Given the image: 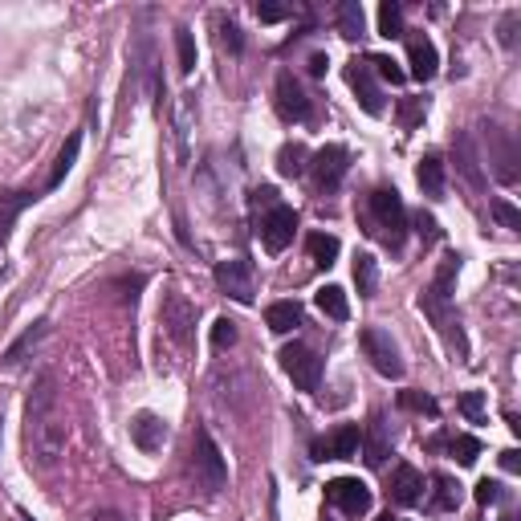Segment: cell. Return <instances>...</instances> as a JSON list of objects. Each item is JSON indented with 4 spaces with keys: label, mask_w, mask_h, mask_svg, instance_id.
Returning <instances> with one entry per match:
<instances>
[{
    "label": "cell",
    "mask_w": 521,
    "mask_h": 521,
    "mask_svg": "<svg viewBox=\"0 0 521 521\" xmlns=\"http://www.w3.org/2000/svg\"><path fill=\"white\" fill-rule=\"evenodd\" d=\"M66 453V416L58 400V379L45 371L33 379L25 400V456L37 472H53Z\"/></svg>",
    "instance_id": "6da1fadb"
},
{
    "label": "cell",
    "mask_w": 521,
    "mask_h": 521,
    "mask_svg": "<svg viewBox=\"0 0 521 521\" xmlns=\"http://www.w3.org/2000/svg\"><path fill=\"white\" fill-rule=\"evenodd\" d=\"M359 224L367 237H375L379 245L400 248L408 237V208H403L400 192L395 188H375L363 196L359 204Z\"/></svg>",
    "instance_id": "7a4b0ae2"
},
{
    "label": "cell",
    "mask_w": 521,
    "mask_h": 521,
    "mask_svg": "<svg viewBox=\"0 0 521 521\" xmlns=\"http://www.w3.org/2000/svg\"><path fill=\"white\" fill-rule=\"evenodd\" d=\"M481 143H485V159H489V171H493V180L513 188L521 180V151L513 143L509 130H501L497 122H481Z\"/></svg>",
    "instance_id": "3957f363"
},
{
    "label": "cell",
    "mask_w": 521,
    "mask_h": 521,
    "mask_svg": "<svg viewBox=\"0 0 521 521\" xmlns=\"http://www.w3.org/2000/svg\"><path fill=\"white\" fill-rule=\"evenodd\" d=\"M419 310H424V314L432 318V326L445 334L448 351H456V359H469V338H464V330H461V314L453 310V293L427 285V290L419 293Z\"/></svg>",
    "instance_id": "277c9868"
},
{
    "label": "cell",
    "mask_w": 521,
    "mask_h": 521,
    "mask_svg": "<svg viewBox=\"0 0 521 521\" xmlns=\"http://www.w3.org/2000/svg\"><path fill=\"white\" fill-rule=\"evenodd\" d=\"M192 472H196V485L204 493H220L224 481H229V464H224V453L216 448L212 432L200 427L196 432V445H192Z\"/></svg>",
    "instance_id": "5b68a950"
},
{
    "label": "cell",
    "mask_w": 521,
    "mask_h": 521,
    "mask_svg": "<svg viewBox=\"0 0 521 521\" xmlns=\"http://www.w3.org/2000/svg\"><path fill=\"white\" fill-rule=\"evenodd\" d=\"M346 171H351V151L338 143H326L322 151L310 155V175H314V188L322 196H334L346 180Z\"/></svg>",
    "instance_id": "8992f818"
},
{
    "label": "cell",
    "mask_w": 521,
    "mask_h": 521,
    "mask_svg": "<svg viewBox=\"0 0 521 521\" xmlns=\"http://www.w3.org/2000/svg\"><path fill=\"white\" fill-rule=\"evenodd\" d=\"M159 326L180 351H188L192 338H196V306L184 293H167L159 306Z\"/></svg>",
    "instance_id": "52a82bcc"
},
{
    "label": "cell",
    "mask_w": 521,
    "mask_h": 521,
    "mask_svg": "<svg viewBox=\"0 0 521 521\" xmlns=\"http://www.w3.org/2000/svg\"><path fill=\"white\" fill-rule=\"evenodd\" d=\"M359 346H363V355L371 359V367H375L383 379H403L400 346H395V338H391L387 330H379V326H367V330L359 334Z\"/></svg>",
    "instance_id": "ba28073f"
},
{
    "label": "cell",
    "mask_w": 521,
    "mask_h": 521,
    "mask_svg": "<svg viewBox=\"0 0 521 521\" xmlns=\"http://www.w3.org/2000/svg\"><path fill=\"white\" fill-rule=\"evenodd\" d=\"M277 359H282V371L293 379L298 391H318V383H322V359L310 351L306 342H290V346H282Z\"/></svg>",
    "instance_id": "9c48e42d"
},
{
    "label": "cell",
    "mask_w": 521,
    "mask_h": 521,
    "mask_svg": "<svg viewBox=\"0 0 521 521\" xmlns=\"http://www.w3.org/2000/svg\"><path fill=\"white\" fill-rule=\"evenodd\" d=\"M293 232H298V212L290 204H274L265 208L261 224H256V237L265 245V253H285L293 245Z\"/></svg>",
    "instance_id": "30bf717a"
},
{
    "label": "cell",
    "mask_w": 521,
    "mask_h": 521,
    "mask_svg": "<svg viewBox=\"0 0 521 521\" xmlns=\"http://www.w3.org/2000/svg\"><path fill=\"white\" fill-rule=\"evenodd\" d=\"M274 106H277V114H282L285 122H310V119H314V103L306 98L301 82L290 74V69H282V74H277Z\"/></svg>",
    "instance_id": "8fae6325"
},
{
    "label": "cell",
    "mask_w": 521,
    "mask_h": 521,
    "mask_svg": "<svg viewBox=\"0 0 521 521\" xmlns=\"http://www.w3.org/2000/svg\"><path fill=\"white\" fill-rule=\"evenodd\" d=\"M326 501L346 517H363V513H371V489L359 477H334L326 485Z\"/></svg>",
    "instance_id": "7c38bea8"
},
{
    "label": "cell",
    "mask_w": 521,
    "mask_h": 521,
    "mask_svg": "<svg viewBox=\"0 0 521 521\" xmlns=\"http://www.w3.org/2000/svg\"><path fill=\"white\" fill-rule=\"evenodd\" d=\"M359 445H363V427L342 424V427H334L330 436L314 440L310 456H314V461H355V456H359Z\"/></svg>",
    "instance_id": "4fadbf2b"
},
{
    "label": "cell",
    "mask_w": 521,
    "mask_h": 521,
    "mask_svg": "<svg viewBox=\"0 0 521 521\" xmlns=\"http://www.w3.org/2000/svg\"><path fill=\"white\" fill-rule=\"evenodd\" d=\"M346 82H351L355 98H359V106L371 114V119H379V114L387 111V106H383V90H379V82H375V74H371L367 61L355 58L351 66H346Z\"/></svg>",
    "instance_id": "5bb4252c"
},
{
    "label": "cell",
    "mask_w": 521,
    "mask_h": 521,
    "mask_svg": "<svg viewBox=\"0 0 521 521\" xmlns=\"http://www.w3.org/2000/svg\"><path fill=\"white\" fill-rule=\"evenodd\" d=\"M216 285H220L232 301H240V306H253V298H256L253 265H248V261H220V265H216Z\"/></svg>",
    "instance_id": "9a60e30c"
},
{
    "label": "cell",
    "mask_w": 521,
    "mask_h": 521,
    "mask_svg": "<svg viewBox=\"0 0 521 521\" xmlns=\"http://www.w3.org/2000/svg\"><path fill=\"white\" fill-rule=\"evenodd\" d=\"M130 445L139 453H159L167 445V419L155 416V411H135V419H130Z\"/></svg>",
    "instance_id": "2e32d148"
},
{
    "label": "cell",
    "mask_w": 521,
    "mask_h": 521,
    "mask_svg": "<svg viewBox=\"0 0 521 521\" xmlns=\"http://www.w3.org/2000/svg\"><path fill=\"white\" fill-rule=\"evenodd\" d=\"M453 159H456V171L464 175V184H469L472 192H485V171H481L477 147H472V135H469V130H461V135L453 139Z\"/></svg>",
    "instance_id": "e0dca14e"
},
{
    "label": "cell",
    "mask_w": 521,
    "mask_h": 521,
    "mask_svg": "<svg viewBox=\"0 0 521 521\" xmlns=\"http://www.w3.org/2000/svg\"><path fill=\"white\" fill-rule=\"evenodd\" d=\"M408 61H411V77H416V82H432V77H436V69H440L436 45L427 41L424 33H411L408 37Z\"/></svg>",
    "instance_id": "ac0fdd59"
},
{
    "label": "cell",
    "mask_w": 521,
    "mask_h": 521,
    "mask_svg": "<svg viewBox=\"0 0 521 521\" xmlns=\"http://www.w3.org/2000/svg\"><path fill=\"white\" fill-rule=\"evenodd\" d=\"M391 501L395 505H416L419 497H424V472L411 469V464H400V469L391 472Z\"/></svg>",
    "instance_id": "d6986e66"
},
{
    "label": "cell",
    "mask_w": 521,
    "mask_h": 521,
    "mask_svg": "<svg viewBox=\"0 0 521 521\" xmlns=\"http://www.w3.org/2000/svg\"><path fill=\"white\" fill-rule=\"evenodd\" d=\"M33 200H37V192H29V188H21V192H0V245H9L13 224H17V216L25 212Z\"/></svg>",
    "instance_id": "ffe728a7"
},
{
    "label": "cell",
    "mask_w": 521,
    "mask_h": 521,
    "mask_svg": "<svg viewBox=\"0 0 521 521\" xmlns=\"http://www.w3.org/2000/svg\"><path fill=\"white\" fill-rule=\"evenodd\" d=\"M363 461L371 464V469H383V461L391 456V436H387V427H383V419H371V427L363 432Z\"/></svg>",
    "instance_id": "44dd1931"
},
{
    "label": "cell",
    "mask_w": 521,
    "mask_h": 521,
    "mask_svg": "<svg viewBox=\"0 0 521 521\" xmlns=\"http://www.w3.org/2000/svg\"><path fill=\"white\" fill-rule=\"evenodd\" d=\"M416 184H419V192H424L427 200H440V196H445V159H440L436 151H427L424 159H419Z\"/></svg>",
    "instance_id": "7402d4cb"
},
{
    "label": "cell",
    "mask_w": 521,
    "mask_h": 521,
    "mask_svg": "<svg viewBox=\"0 0 521 521\" xmlns=\"http://www.w3.org/2000/svg\"><path fill=\"white\" fill-rule=\"evenodd\" d=\"M461 505V485H456L448 472H432V497H427V509L432 513H453Z\"/></svg>",
    "instance_id": "603a6c76"
},
{
    "label": "cell",
    "mask_w": 521,
    "mask_h": 521,
    "mask_svg": "<svg viewBox=\"0 0 521 521\" xmlns=\"http://www.w3.org/2000/svg\"><path fill=\"white\" fill-rule=\"evenodd\" d=\"M277 171H282L285 180H301V175L310 171L306 143H282V151H277Z\"/></svg>",
    "instance_id": "cb8c5ba5"
},
{
    "label": "cell",
    "mask_w": 521,
    "mask_h": 521,
    "mask_svg": "<svg viewBox=\"0 0 521 521\" xmlns=\"http://www.w3.org/2000/svg\"><path fill=\"white\" fill-rule=\"evenodd\" d=\"M334 21H338V33L346 37V41H359L363 29H367V17H363L359 0H342L338 13H334Z\"/></svg>",
    "instance_id": "d4e9b609"
},
{
    "label": "cell",
    "mask_w": 521,
    "mask_h": 521,
    "mask_svg": "<svg viewBox=\"0 0 521 521\" xmlns=\"http://www.w3.org/2000/svg\"><path fill=\"white\" fill-rule=\"evenodd\" d=\"M265 326L274 334H290L301 326V306L298 301H274V306L265 310Z\"/></svg>",
    "instance_id": "484cf974"
},
{
    "label": "cell",
    "mask_w": 521,
    "mask_h": 521,
    "mask_svg": "<svg viewBox=\"0 0 521 521\" xmlns=\"http://www.w3.org/2000/svg\"><path fill=\"white\" fill-rule=\"evenodd\" d=\"M77 151H82V135H69V139H66V147L58 151V163H53L49 180H45V192L61 188V180H66L69 171H74V163H77Z\"/></svg>",
    "instance_id": "4316f807"
},
{
    "label": "cell",
    "mask_w": 521,
    "mask_h": 521,
    "mask_svg": "<svg viewBox=\"0 0 521 521\" xmlns=\"http://www.w3.org/2000/svg\"><path fill=\"white\" fill-rule=\"evenodd\" d=\"M314 301L326 318H334V322H346V318H351V301H346V293H342L338 285H322V290L314 293Z\"/></svg>",
    "instance_id": "83f0119b"
},
{
    "label": "cell",
    "mask_w": 521,
    "mask_h": 521,
    "mask_svg": "<svg viewBox=\"0 0 521 521\" xmlns=\"http://www.w3.org/2000/svg\"><path fill=\"white\" fill-rule=\"evenodd\" d=\"M306 248H310V256H314V265H322V269H330L334 261H338V253H342L338 237H330V232H310Z\"/></svg>",
    "instance_id": "f1b7e54d"
},
{
    "label": "cell",
    "mask_w": 521,
    "mask_h": 521,
    "mask_svg": "<svg viewBox=\"0 0 521 521\" xmlns=\"http://www.w3.org/2000/svg\"><path fill=\"white\" fill-rule=\"evenodd\" d=\"M45 330H49V322H33V326H29V330L21 334L17 342H13L9 351H4V367H17V363L25 359V355H29V351H33V346H37V342L45 338Z\"/></svg>",
    "instance_id": "f546056e"
},
{
    "label": "cell",
    "mask_w": 521,
    "mask_h": 521,
    "mask_svg": "<svg viewBox=\"0 0 521 521\" xmlns=\"http://www.w3.org/2000/svg\"><path fill=\"white\" fill-rule=\"evenodd\" d=\"M355 285H359V298H375V285H379V265L371 253L355 256Z\"/></svg>",
    "instance_id": "4dcf8cb0"
},
{
    "label": "cell",
    "mask_w": 521,
    "mask_h": 521,
    "mask_svg": "<svg viewBox=\"0 0 521 521\" xmlns=\"http://www.w3.org/2000/svg\"><path fill=\"white\" fill-rule=\"evenodd\" d=\"M379 33H383L387 41L403 37V9H400V0H383V4H379Z\"/></svg>",
    "instance_id": "1f68e13d"
},
{
    "label": "cell",
    "mask_w": 521,
    "mask_h": 521,
    "mask_svg": "<svg viewBox=\"0 0 521 521\" xmlns=\"http://www.w3.org/2000/svg\"><path fill=\"white\" fill-rule=\"evenodd\" d=\"M175 61H180V74L196 69V41H192V29H175Z\"/></svg>",
    "instance_id": "d6a6232c"
},
{
    "label": "cell",
    "mask_w": 521,
    "mask_h": 521,
    "mask_svg": "<svg viewBox=\"0 0 521 521\" xmlns=\"http://www.w3.org/2000/svg\"><path fill=\"white\" fill-rule=\"evenodd\" d=\"M427 114V98H400V106H395V119H400V127H416V122H424Z\"/></svg>",
    "instance_id": "836d02e7"
},
{
    "label": "cell",
    "mask_w": 521,
    "mask_h": 521,
    "mask_svg": "<svg viewBox=\"0 0 521 521\" xmlns=\"http://www.w3.org/2000/svg\"><path fill=\"white\" fill-rule=\"evenodd\" d=\"M400 408L403 411H419V416H432V419L440 416V403L432 400V395H424V391H400Z\"/></svg>",
    "instance_id": "e575fe53"
},
{
    "label": "cell",
    "mask_w": 521,
    "mask_h": 521,
    "mask_svg": "<svg viewBox=\"0 0 521 521\" xmlns=\"http://www.w3.org/2000/svg\"><path fill=\"white\" fill-rule=\"evenodd\" d=\"M367 66H371V74H379V77H383V82H391V85H400L403 77H408L400 66H395L391 58H387V53H371V58H367Z\"/></svg>",
    "instance_id": "d590c367"
},
{
    "label": "cell",
    "mask_w": 521,
    "mask_h": 521,
    "mask_svg": "<svg viewBox=\"0 0 521 521\" xmlns=\"http://www.w3.org/2000/svg\"><path fill=\"white\" fill-rule=\"evenodd\" d=\"M448 453H453L461 464H477L481 440H477V436H453V440H448Z\"/></svg>",
    "instance_id": "8d00e7d4"
},
{
    "label": "cell",
    "mask_w": 521,
    "mask_h": 521,
    "mask_svg": "<svg viewBox=\"0 0 521 521\" xmlns=\"http://www.w3.org/2000/svg\"><path fill=\"white\" fill-rule=\"evenodd\" d=\"M216 25H220V45L232 53V58H237V53L245 49V33H240V25H237L232 17H220Z\"/></svg>",
    "instance_id": "74e56055"
},
{
    "label": "cell",
    "mask_w": 521,
    "mask_h": 521,
    "mask_svg": "<svg viewBox=\"0 0 521 521\" xmlns=\"http://www.w3.org/2000/svg\"><path fill=\"white\" fill-rule=\"evenodd\" d=\"M489 212H493V220L501 224V229H509V232L521 229V212L509 204V200H493V204H489Z\"/></svg>",
    "instance_id": "f35d334b"
},
{
    "label": "cell",
    "mask_w": 521,
    "mask_h": 521,
    "mask_svg": "<svg viewBox=\"0 0 521 521\" xmlns=\"http://www.w3.org/2000/svg\"><path fill=\"white\" fill-rule=\"evenodd\" d=\"M232 342H237V322H232V318H216L212 322V346L216 351H229Z\"/></svg>",
    "instance_id": "ab89813d"
},
{
    "label": "cell",
    "mask_w": 521,
    "mask_h": 521,
    "mask_svg": "<svg viewBox=\"0 0 521 521\" xmlns=\"http://www.w3.org/2000/svg\"><path fill=\"white\" fill-rule=\"evenodd\" d=\"M461 411L472 419V424H481V419H485V395H481V391H464L461 395Z\"/></svg>",
    "instance_id": "60d3db41"
},
{
    "label": "cell",
    "mask_w": 521,
    "mask_h": 521,
    "mask_svg": "<svg viewBox=\"0 0 521 521\" xmlns=\"http://www.w3.org/2000/svg\"><path fill=\"white\" fill-rule=\"evenodd\" d=\"M501 497H505V489H501V481H477V501L481 505H497V501H501Z\"/></svg>",
    "instance_id": "b9f144b4"
},
{
    "label": "cell",
    "mask_w": 521,
    "mask_h": 521,
    "mask_svg": "<svg viewBox=\"0 0 521 521\" xmlns=\"http://www.w3.org/2000/svg\"><path fill=\"white\" fill-rule=\"evenodd\" d=\"M285 17H290L285 4H256V21H261V25H277V21H285Z\"/></svg>",
    "instance_id": "7bdbcfd3"
},
{
    "label": "cell",
    "mask_w": 521,
    "mask_h": 521,
    "mask_svg": "<svg viewBox=\"0 0 521 521\" xmlns=\"http://www.w3.org/2000/svg\"><path fill=\"white\" fill-rule=\"evenodd\" d=\"M416 229H419V237H424V245H432V240H440V224H436V216L419 212V216H416Z\"/></svg>",
    "instance_id": "ee69618b"
},
{
    "label": "cell",
    "mask_w": 521,
    "mask_h": 521,
    "mask_svg": "<svg viewBox=\"0 0 521 521\" xmlns=\"http://www.w3.org/2000/svg\"><path fill=\"white\" fill-rule=\"evenodd\" d=\"M513 29H517V13H505V21H501V45L505 49L517 45V33H513Z\"/></svg>",
    "instance_id": "f6af8a7d"
},
{
    "label": "cell",
    "mask_w": 521,
    "mask_h": 521,
    "mask_svg": "<svg viewBox=\"0 0 521 521\" xmlns=\"http://www.w3.org/2000/svg\"><path fill=\"white\" fill-rule=\"evenodd\" d=\"M501 469H505V472H517V469H521L517 448H505V453H501Z\"/></svg>",
    "instance_id": "bcb514c9"
},
{
    "label": "cell",
    "mask_w": 521,
    "mask_h": 521,
    "mask_svg": "<svg viewBox=\"0 0 521 521\" xmlns=\"http://www.w3.org/2000/svg\"><path fill=\"white\" fill-rule=\"evenodd\" d=\"M326 66H330V58H326V53H314V58H310V74H314V77H322Z\"/></svg>",
    "instance_id": "7dc6e473"
},
{
    "label": "cell",
    "mask_w": 521,
    "mask_h": 521,
    "mask_svg": "<svg viewBox=\"0 0 521 521\" xmlns=\"http://www.w3.org/2000/svg\"><path fill=\"white\" fill-rule=\"evenodd\" d=\"M90 521H127L119 509H98V513H90Z\"/></svg>",
    "instance_id": "c3c4849f"
},
{
    "label": "cell",
    "mask_w": 521,
    "mask_h": 521,
    "mask_svg": "<svg viewBox=\"0 0 521 521\" xmlns=\"http://www.w3.org/2000/svg\"><path fill=\"white\" fill-rule=\"evenodd\" d=\"M13 521H33V517H29V513H17V517H13Z\"/></svg>",
    "instance_id": "681fc988"
},
{
    "label": "cell",
    "mask_w": 521,
    "mask_h": 521,
    "mask_svg": "<svg viewBox=\"0 0 521 521\" xmlns=\"http://www.w3.org/2000/svg\"><path fill=\"white\" fill-rule=\"evenodd\" d=\"M379 521H400V517H391V513H383V517H379Z\"/></svg>",
    "instance_id": "f907efd6"
}]
</instances>
